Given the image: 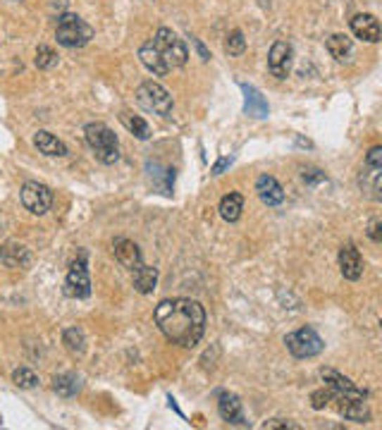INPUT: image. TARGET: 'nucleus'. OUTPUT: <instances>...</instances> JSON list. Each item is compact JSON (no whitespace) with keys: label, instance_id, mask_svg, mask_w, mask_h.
<instances>
[{"label":"nucleus","instance_id":"f257e3e1","mask_svg":"<svg viewBox=\"0 0 382 430\" xmlns=\"http://www.w3.org/2000/svg\"><path fill=\"white\" fill-rule=\"evenodd\" d=\"M155 325L172 344L196 347L205 335V308L196 299H165L155 306Z\"/></svg>","mask_w":382,"mask_h":430},{"label":"nucleus","instance_id":"f03ea898","mask_svg":"<svg viewBox=\"0 0 382 430\" xmlns=\"http://www.w3.org/2000/svg\"><path fill=\"white\" fill-rule=\"evenodd\" d=\"M84 139H87L89 148L94 151L96 160L103 165H115L120 160V141L117 134L103 122H91L84 127Z\"/></svg>","mask_w":382,"mask_h":430},{"label":"nucleus","instance_id":"7ed1b4c3","mask_svg":"<svg viewBox=\"0 0 382 430\" xmlns=\"http://www.w3.org/2000/svg\"><path fill=\"white\" fill-rule=\"evenodd\" d=\"M56 39H58V44L65 48H82L94 39V27H91L89 22H84L79 15L65 12V15L58 17Z\"/></svg>","mask_w":382,"mask_h":430},{"label":"nucleus","instance_id":"20e7f679","mask_svg":"<svg viewBox=\"0 0 382 430\" xmlns=\"http://www.w3.org/2000/svg\"><path fill=\"white\" fill-rule=\"evenodd\" d=\"M151 44L155 46V51L160 53V58L165 60L170 70L172 68H184L186 60H189V51H186L184 41L179 39L172 29L163 27L155 32V39H151Z\"/></svg>","mask_w":382,"mask_h":430},{"label":"nucleus","instance_id":"39448f33","mask_svg":"<svg viewBox=\"0 0 382 430\" xmlns=\"http://www.w3.org/2000/svg\"><path fill=\"white\" fill-rule=\"evenodd\" d=\"M136 101L144 110L160 115V118H170L172 115V96L167 89H163L158 82H144L136 89Z\"/></svg>","mask_w":382,"mask_h":430},{"label":"nucleus","instance_id":"423d86ee","mask_svg":"<svg viewBox=\"0 0 382 430\" xmlns=\"http://www.w3.org/2000/svg\"><path fill=\"white\" fill-rule=\"evenodd\" d=\"M284 344H287V351L294 356V359H313V356L323 354L325 342L323 337L318 335L313 328H299L294 332H289L284 337Z\"/></svg>","mask_w":382,"mask_h":430},{"label":"nucleus","instance_id":"0eeeda50","mask_svg":"<svg viewBox=\"0 0 382 430\" xmlns=\"http://www.w3.org/2000/svg\"><path fill=\"white\" fill-rule=\"evenodd\" d=\"M361 189L368 198L380 201L382 198V146H373L368 151L366 160H363V170H361Z\"/></svg>","mask_w":382,"mask_h":430},{"label":"nucleus","instance_id":"6e6552de","mask_svg":"<svg viewBox=\"0 0 382 430\" xmlns=\"http://www.w3.org/2000/svg\"><path fill=\"white\" fill-rule=\"evenodd\" d=\"M65 294L70 299H87L91 294V275H89V265L84 253L77 260H72L68 277H65Z\"/></svg>","mask_w":382,"mask_h":430},{"label":"nucleus","instance_id":"1a4fd4ad","mask_svg":"<svg viewBox=\"0 0 382 430\" xmlns=\"http://www.w3.org/2000/svg\"><path fill=\"white\" fill-rule=\"evenodd\" d=\"M22 205L34 215H46L53 205V191L51 186L41 184V182H24L20 191Z\"/></svg>","mask_w":382,"mask_h":430},{"label":"nucleus","instance_id":"9d476101","mask_svg":"<svg viewBox=\"0 0 382 430\" xmlns=\"http://www.w3.org/2000/svg\"><path fill=\"white\" fill-rule=\"evenodd\" d=\"M294 65V51L287 41H275L268 53V70L275 80H287Z\"/></svg>","mask_w":382,"mask_h":430},{"label":"nucleus","instance_id":"9b49d317","mask_svg":"<svg viewBox=\"0 0 382 430\" xmlns=\"http://www.w3.org/2000/svg\"><path fill=\"white\" fill-rule=\"evenodd\" d=\"M320 375H323L325 385L330 387L335 395H342V397H349V399H366L368 397L366 390H361L359 385H354L347 375H342L339 371H335V368H323Z\"/></svg>","mask_w":382,"mask_h":430},{"label":"nucleus","instance_id":"f8f14e48","mask_svg":"<svg viewBox=\"0 0 382 430\" xmlns=\"http://www.w3.org/2000/svg\"><path fill=\"white\" fill-rule=\"evenodd\" d=\"M332 402H335L339 416H344L347 421H354V423L371 421V409H368L366 399H349L342 395H332Z\"/></svg>","mask_w":382,"mask_h":430},{"label":"nucleus","instance_id":"ddd939ff","mask_svg":"<svg viewBox=\"0 0 382 430\" xmlns=\"http://www.w3.org/2000/svg\"><path fill=\"white\" fill-rule=\"evenodd\" d=\"M339 270L351 282H356L363 275V258L354 244H344L339 249Z\"/></svg>","mask_w":382,"mask_h":430},{"label":"nucleus","instance_id":"4468645a","mask_svg":"<svg viewBox=\"0 0 382 430\" xmlns=\"http://www.w3.org/2000/svg\"><path fill=\"white\" fill-rule=\"evenodd\" d=\"M113 256L120 265H125L127 270H136L141 265V251L132 239L117 237L113 241Z\"/></svg>","mask_w":382,"mask_h":430},{"label":"nucleus","instance_id":"2eb2a0df","mask_svg":"<svg viewBox=\"0 0 382 430\" xmlns=\"http://www.w3.org/2000/svg\"><path fill=\"white\" fill-rule=\"evenodd\" d=\"M256 194H258L260 201H263L265 205H270V208L284 203V189L272 175H260V177L256 179Z\"/></svg>","mask_w":382,"mask_h":430},{"label":"nucleus","instance_id":"dca6fc26","mask_svg":"<svg viewBox=\"0 0 382 430\" xmlns=\"http://www.w3.org/2000/svg\"><path fill=\"white\" fill-rule=\"evenodd\" d=\"M146 172H148L151 186H153L158 194H163V196H172V186H174V170L172 167H165V165H160V163H148Z\"/></svg>","mask_w":382,"mask_h":430},{"label":"nucleus","instance_id":"f3484780","mask_svg":"<svg viewBox=\"0 0 382 430\" xmlns=\"http://www.w3.org/2000/svg\"><path fill=\"white\" fill-rule=\"evenodd\" d=\"M217 414H220L222 421L232 423V426H246L241 402H239V397L232 395V392H222L220 395V399H217Z\"/></svg>","mask_w":382,"mask_h":430},{"label":"nucleus","instance_id":"a211bd4d","mask_svg":"<svg viewBox=\"0 0 382 430\" xmlns=\"http://www.w3.org/2000/svg\"><path fill=\"white\" fill-rule=\"evenodd\" d=\"M351 32L356 39L366 41V44H378L380 41V22L375 15H356L351 20Z\"/></svg>","mask_w":382,"mask_h":430},{"label":"nucleus","instance_id":"6ab92c4d","mask_svg":"<svg viewBox=\"0 0 382 430\" xmlns=\"http://www.w3.org/2000/svg\"><path fill=\"white\" fill-rule=\"evenodd\" d=\"M239 89L244 91V113L251 115V118H268L270 108H268V101L263 99V94L251 87V84H239Z\"/></svg>","mask_w":382,"mask_h":430},{"label":"nucleus","instance_id":"aec40b11","mask_svg":"<svg viewBox=\"0 0 382 430\" xmlns=\"http://www.w3.org/2000/svg\"><path fill=\"white\" fill-rule=\"evenodd\" d=\"M0 260L8 268H27L32 263V253H29L27 246L17 244V241H8V244L0 246Z\"/></svg>","mask_w":382,"mask_h":430},{"label":"nucleus","instance_id":"412c9836","mask_svg":"<svg viewBox=\"0 0 382 430\" xmlns=\"http://www.w3.org/2000/svg\"><path fill=\"white\" fill-rule=\"evenodd\" d=\"M34 146L44 156H48V158H65V156H68V146H65L56 134H51V132H46V129L36 132Z\"/></svg>","mask_w":382,"mask_h":430},{"label":"nucleus","instance_id":"4be33fe9","mask_svg":"<svg viewBox=\"0 0 382 430\" xmlns=\"http://www.w3.org/2000/svg\"><path fill=\"white\" fill-rule=\"evenodd\" d=\"M139 60H141V65L146 68L148 72H153L155 77H165L170 68L165 65V60L160 58V53L155 51V46L151 44V41H146L141 48H139Z\"/></svg>","mask_w":382,"mask_h":430},{"label":"nucleus","instance_id":"5701e85b","mask_svg":"<svg viewBox=\"0 0 382 430\" xmlns=\"http://www.w3.org/2000/svg\"><path fill=\"white\" fill-rule=\"evenodd\" d=\"M217 210H220V217L227 222H236L241 217V210H244V196L241 194H227V196L220 198V205H217Z\"/></svg>","mask_w":382,"mask_h":430},{"label":"nucleus","instance_id":"b1692460","mask_svg":"<svg viewBox=\"0 0 382 430\" xmlns=\"http://www.w3.org/2000/svg\"><path fill=\"white\" fill-rule=\"evenodd\" d=\"M325 46H327V53L335 60H339V63H347L351 53H354V44H351L347 34H332Z\"/></svg>","mask_w":382,"mask_h":430},{"label":"nucleus","instance_id":"393cba45","mask_svg":"<svg viewBox=\"0 0 382 430\" xmlns=\"http://www.w3.org/2000/svg\"><path fill=\"white\" fill-rule=\"evenodd\" d=\"M134 272V289L139 294H151L155 289L158 284V270L153 268V265H139Z\"/></svg>","mask_w":382,"mask_h":430},{"label":"nucleus","instance_id":"a878e982","mask_svg":"<svg viewBox=\"0 0 382 430\" xmlns=\"http://www.w3.org/2000/svg\"><path fill=\"white\" fill-rule=\"evenodd\" d=\"M120 122H122L127 129L132 132L136 139H141V141H146L151 137V127L144 118H139V115H132V113H122L120 115Z\"/></svg>","mask_w":382,"mask_h":430},{"label":"nucleus","instance_id":"bb28decb","mask_svg":"<svg viewBox=\"0 0 382 430\" xmlns=\"http://www.w3.org/2000/svg\"><path fill=\"white\" fill-rule=\"evenodd\" d=\"M79 378L75 373H63V375H56V380H53V390L58 392L60 397H75L79 392Z\"/></svg>","mask_w":382,"mask_h":430},{"label":"nucleus","instance_id":"cd10ccee","mask_svg":"<svg viewBox=\"0 0 382 430\" xmlns=\"http://www.w3.org/2000/svg\"><path fill=\"white\" fill-rule=\"evenodd\" d=\"M63 344L68 347V351H72V354H84V349H87L84 330L82 328H68L63 332Z\"/></svg>","mask_w":382,"mask_h":430},{"label":"nucleus","instance_id":"c85d7f7f","mask_svg":"<svg viewBox=\"0 0 382 430\" xmlns=\"http://www.w3.org/2000/svg\"><path fill=\"white\" fill-rule=\"evenodd\" d=\"M244 51H246L244 34H241L239 29H232V32L227 34V39H225V53H227V56H232V58H239V56H244Z\"/></svg>","mask_w":382,"mask_h":430},{"label":"nucleus","instance_id":"c756f323","mask_svg":"<svg viewBox=\"0 0 382 430\" xmlns=\"http://www.w3.org/2000/svg\"><path fill=\"white\" fill-rule=\"evenodd\" d=\"M12 383L20 387V390H34V387L39 385V375H36L32 368L22 366V368H17V371L12 373Z\"/></svg>","mask_w":382,"mask_h":430},{"label":"nucleus","instance_id":"7c9ffc66","mask_svg":"<svg viewBox=\"0 0 382 430\" xmlns=\"http://www.w3.org/2000/svg\"><path fill=\"white\" fill-rule=\"evenodd\" d=\"M34 63H36V68H39V70H51V68H56V65H58V53L53 51V48H48V46H39Z\"/></svg>","mask_w":382,"mask_h":430},{"label":"nucleus","instance_id":"2f4dec72","mask_svg":"<svg viewBox=\"0 0 382 430\" xmlns=\"http://www.w3.org/2000/svg\"><path fill=\"white\" fill-rule=\"evenodd\" d=\"M332 395H335V392H332L330 387H327V390H315L313 395H311V407H313L315 411L325 409L327 404L332 402Z\"/></svg>","mask_w":382,"mask_h":430},{"label":"nucleus","instance_id":"473e14b6","mask_svg":"<svg viewBox=\"0 0 382 430\" xmlns=\"http://www.w3.org/2000/svg\"><path fill=\"white\" fill-rule=\"evenodd\" d=\"M301 177H304L306 184H320V182H327V175L323 170H318V167H306L304 172H301Z\"/></svg>","mask_w":382,"mask_h":430},{"label":"nucleus","instance_id":"72a5a7b5","mask_svg":"<svg viewBox=\"0 0 382 430\" xmlns=\"http://www.w3.org/2000/svg\"><path fill=\"white\" fill-rule=\"evenodd\" d=\"M368 237H371L375 244H380L382 241V220H378V217L371 220V225H368Z\"/></svg>","mask_w":382,"mask_h":430},{"label":"nucleus","instance_id":"f704fd0d","mask_svg":"<svg viewBox=\"0 0 382 430\" xmlns=\"http://www.w3.org/2000/svg\"><path fill=\"white\" fill-rule=\"evenodd\" d=\"M265 430H272V428H292V430H299V423L294 421H284V419H275V421H268L263 426Z\"/></svg>","mask_w":382,"mask_h":430},{"label":"nucleus","instance_id":"c9c22d12","mask_svg":"<svg viewBox=\"0 0 382 430\" xmlns=\"http://www.w3.org/2000/svg\"><path fill=\"white\" fill-rule=\"evenodd\" d=\"M232 163H234V158H227V156H225V158H220V160L215 163L213 167H210V175H215V177H217V175H222V172H225L227 167L232 165Z\"/></svg>","mask_w":382,"mask_h":430},{"label":"nucleus","instance_id":"e433bc0d","mask_svg":"<svg viewBox=\"0 0 382 430\" xmlns=\"http://www.w3.org/2000/svg\"><path fill=\"white\" fill-rule=\"evenodd\" d=\"M191 44L196 46V51H198V56H201V60H210V53L205 51V46L201 44V41H198V39H193V36H191Z\"/></svg>","mask_w":382,"mask_h":430}]
</instances>
